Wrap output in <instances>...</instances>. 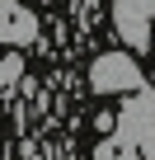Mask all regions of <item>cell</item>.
<instances>
[{
  "mask_svg": "<svg viewBox=\"0 0 155 160\" xmlns=\"http://www.w3.org/2000/svg\"><path fill=\"white\" fill-rule=\"evenodd\" d=\"M113 141L118 146H127V151H155V94L141 85V90H132V99L118 108V118H113Z\"/></svg>",
  "mask_w": 155,
  "mask_h": 160,
  "instance_id": "6da1fadb",
  "label": "cell"
},
{
  "mask_svg": "<svg viewBox=\"0 0 155 160\" xmlns=\"http://www.w3.org/2000/svg\"><path fill=\"white\" fill-rule=\"evenodd\" d=\"M38 38V19L28 5H19V0H0V42L10 47H24Z\"/></svg>",
  "mask_w": 155,
  "mask_h": 160,
  "instance_id": "3957f363",
  "label": "cell"
},
{
  "mask_svg": "<svg viewBox=\"0 0 155 160\" xmlns=\"http://www.w3.org/2000/svg\"><path fill=\"white\" fill-rule=\"evenodd\" d=\"M94 160H136V151H127V146H118V141H104V146L94 151Z\"/></svg>",
  "mask_w": 155,
  "mask_h": 160,
  "instance_id": "5b68a950",
  "label": "cell"
},
{
  "mask_svg": "<svg viewBox=\"0 0 155 160\" xmlns=\"http://www.w3.org/2000/svg\"><path fill=\"white\" fill-rule=\"evenodd\" d=\"M19 75H24V57H19V52L0 57V90H5V85H14Z\"/></svg>",
  "mask_w": 155,
  "mask_h": 160,
  "instance_id": "277c9868",
  "label": "cell"
},
{
  "mask_svg": "<svg viewBox=\"0 0 155 160\" xmlns=\"http://www.w3.org/2000/svg\"><path fill=\"white\" fill-rule=\"evenodd\" d=\"M90 85L99 94H132V90L146 85V75H141V66H136L132 52H104L90 66Z\"/></svg>",
  "mask_w": 155,
  "mask_h": 160,
  "instance_id": "7a4b0ae2",
  "label": "cell"
}]
</instances>
